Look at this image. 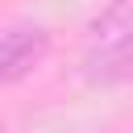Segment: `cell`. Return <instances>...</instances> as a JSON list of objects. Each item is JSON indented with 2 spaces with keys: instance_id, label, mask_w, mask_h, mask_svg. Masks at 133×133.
I'll return each mask as SVG.
<instances>
[{
  "instance_id": "1",
  "label": "cell",
  "mask_w": 133,
  "mask_h": 133,
  "mask_svg": "<svg viewBox=\"0 0 133 133\" xmlns=\"http://www.w3.org/2000/svg\"><path fill=\"white\" fill-rule=\"evenodd\" d=\"M79 71L91 87H121L133 79V0H108L87 21Z\"/></svg>"
},
{
  "instance_id": "2",
  "label": "cell",
  "mask_w": 133,
  "mask_h": 133,
  "mask_svg": "<svg viewBox=\"0 0 133 133\" xmlns=\"http://www.w3.org/2000/svg\"><path fill=\"white\" fill-rule=\"evenodd\" d=\"M50 29L42 21H12L4 25L0 33V83L4 87H17L21 79H29L46 54H50Z\"/></svg>"
}]
</instances>
